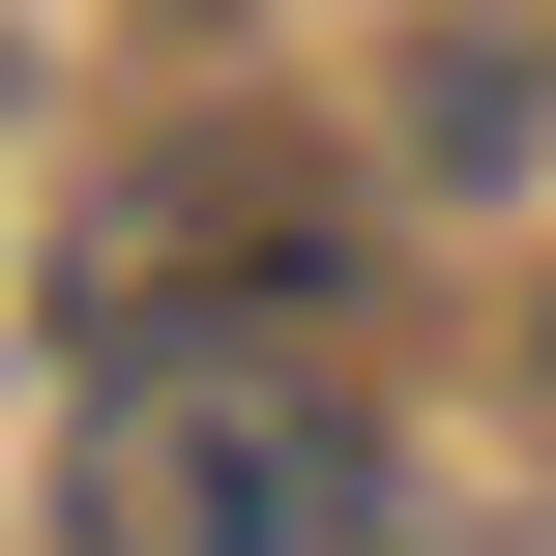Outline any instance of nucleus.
<instances>
[{
  "mask_svg": "<svg viewBox=\"0 0 556 556\" xmlns=\"http://www.w3.org/2000/svg\"><path fill=\"white\" fill-rule=\"evenodd\" d=\"M59 498H88V556H323L381 498V440H352L293 352H117Z\"/></svg>",
  "mask_w": 556,
  "mask_h": 556,
  "instance_id": "1",
  "label": "nucleus"
}]
</instances>
